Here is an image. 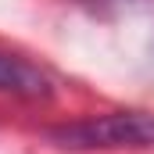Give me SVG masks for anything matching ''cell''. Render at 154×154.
I'll use <instances>...</instances> for the list:
<instances>
[{"label": "cell", "instance_id": "6da1fadb", "mask_svg": "<svg viewBox=\"0 0 154 154\" xmlns=\"http://www.w3.org/2000/svg\"><path fill=\"white\" fill-rule=\"evenodd\" d=\"M47 140H54L65 151H143L154 147V115L111 111V115L79 118L47 129Z\"/></svg>", "mask_w": 154, "mask_h": 154}, {"label": "cell", "instance_id": "7a4b0ae2", "mask_svg": "<svg viewBox=\"0 0 154 154\" xmlns=\"http://www.w3.org/2000/svg\"><path fill=\"white\" fill-rule=\"evenodd\" d=\"M0 93L22 97V100H47L54 93V82L39 65L0 50Z\"/></svg>", "mask_w": 154, "mask_h": 154}]
</instances>
